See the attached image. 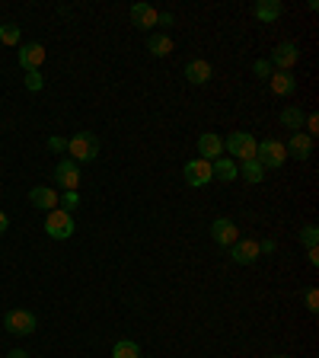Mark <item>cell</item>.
<instances>
[{"mask_svg":"<svg viewBox=\"0 0 319 358\" xmlns=\"http://www.w3.org/2000/svg\"><path fill=\"white\" fill-rule=\"evenodd\" d=\"M268 87H272V93L275 96H294L297 93V77L290 74V71H272V77H268Z\"/></svg>","mask_w":319,"mask_h":358,"instance_id":"cell-13","label":"cell"},{"mask_svg":"<svg viewBox=\"0 0 319 358\" xmlns=\"http://www.w3.org/2000/svg\"><path fill=\"white\" fill-rule=\"evenodd\" d=\"M239 237H243V234H239V227L230 217H217V221L211 224V240H214L217 246H227V250H230Z\"/></svg>","mask_w":319,"mask_h":358,"instance_id":"cell-9","label":"cell"},{"mask_svg":"<svg viewBox=\"0 0 319 358\" xmlns=\"http://www.w3.org/2000/svg\"><path fill=\"white\" fill-rule=\"evenodd\" d=\"M112 358H141V345L134 339H119L112 345Z\"/></svg>","mask_w":319,"mask_h":358,"instance_id":"cell-22","label":"cell"},{"mask_svg":"<svg viewBox=\"0 0 319 358\" xmlns=\"http://www.w3.org/2000/svg\"><path fill=\"white\" fill-rule=\"evenodd\" d=\"M300 243H304L306 250H313V246L319 243V227L316 224H306L304 231H300Z\"/></svg>","mask_w":319,"mask_h":358,"instance_id":"cell-25","label":"cell"},{"mask_svg":"<svg viewBox=\"0 0 319 358\" xmlns=\"http://www.w3.org/2000/svg\"><path fill=\"white\" fill-rule=\"evenodd\" d=\"M156 26H172V13H160V20H156Z\"/></svg>","mask_w":319,"mask_h":358,"instance_id":"cell-34","label":"cell"},{"mask_svg":"<svg viewBox=\"0 0 319 358\" xmlns=\"http://www.w3.org/2000/svg\"><path fill=\"white\" fill-rule=\"evenodd\" d=\"M45 64V45L29 42V45H20V67L22 71H38Z\"/></svg>","mask_w":319,"mask_h":358,"instance_id":"cell-14","label":"cell"},{"mask_svg":"<svg viewBox=\"0 0 319 358\" xmlns=\"http://www.w3.org/2000/svg\"><path fill=\"white\" fill-rule=\"evenodd\" d=\"M77 205H80V195H77V192H64V195H58V208H64V211H71V215H74Z\"/></svg>","mask_w":319,"mask_h":358,"instance_id":"cell-26","label":"cell"},{"mask_svg":"<svg viewBox=\"0 0 319 358\" xmlns=\"http://www.w3.org/2000/svg\"><path fill=\"white\" fill-rule=\"evenodd\" d=\"M48 150H54V154H61V150H67V141H64V138H58V134H54V138H48Z\"/></svg>","mask_w":319,"mask_h":358,"instance_id":"cell-31","label":"cell"},{"mask_svg":"<svg viewBox=\"0 0 319 358\" xmlns=\"http://www.w3.org/2000/svg\"><path fill=\"white\" fill-rule=\"evenodd\" d=\"M147 52L154 55V58H166V55L176 52V42H172V36H166V32H150Z\"/></svg>","mask_w":319,"mask_h":358,"instance_id":"cell-17","label":"cell"},{"mask_svg":"<svg viewBox=\"0 0 319 358\" xmlns=\"http://www.w3.org/2000/svg\"><path fill=\"white\" fill-rule=\"evenodd\" d=\"M306 122V112L300 109V106H284L281 109V125L290 128V131H300Z\"/></svg>","mask_w":319,"mask_h":358,"instance_id":"cell-21","label":"cell"},{"mask_svg":"<svg viewBox=\"0 0 319 358\" xmlns=\"http://www.w3.org/2000/svg\"><path fill=\"white\" fill-rule=\"evenodd\" d=\"M259 243H255V240H243L239 237L237 243L230 246V259L237 262V266H253L255 259H259Z\"/></svg>","mask_w":319,"mask_h":358,"instance_id":"cell-12","label":"cell"},{"mask_svg":"<svg viewBox=\"0 0 319 358\" xmlns=\"http://www.w3.org/2000/svg\"><path fill=\"white\" fill-rule=\"evenodd\" d=\"M255 160H259L262 170H278L288 160V150H284V141H275V138H265L255 148Z\"/></svg>","mask_w":319,"mask_h":358,"instance_id":"cell-4","label":"cell"},{"mask_svg":"<svg viewBox=\"0 0 319 358\" xmlns=\"http://www.w3.org/2000/svg\"><path fill=\"white\" fill-rule=\"evenodd\" d=\"M29 201H32V208H38V211H52V208H58V192L52 186H36L29 192Z\"/></svg>","mask_w":319,"mask_h":358,"instance_id":"cell-18","label":"cell"},{"mask_svg":"<svg viewBox=\"0 0 319 358\" xmlns=\"http://www.w3.org/2000/svg\"><path fill=\"white\" fill-rule=\"evenodd\" d=\"M182 74H186V80L192 83V87H205V83H211V77H214V67H211L205 58H192Z\"/></svg>","mask_w":319,"mask_h":358,"instance_id":"cell-10","label":"cell"},{"mask_svg":"<svg viewBox=\"0 0 319 358\" xmlns=\"http://www.w3.org/2000/svg\"><path fill=\"white\" fill-rule=\"evenodd\" d=\"M141 358H144V355H141Z\"/></svg>","mask_w":319,"mask_h":358,"instance_id":"cell-38","label":"cell"},{"mask_svg":"<svg viewBox=\"0 0 319 358\" xmlns=\"http://www.w3.org/2000/svg\"><path fill=\"white\" fill-rule=\"evenodd\" d=\"M20 29L22 26H16V22H3V26H0V42L3 45H20Z\"/></svg>","mask_w":319,"mask_h":358,"instance_id":"cell-24","label":"cell"},{"mask_svg":"<svg viewBox=\"0 0 319 358\" xmlns=\"http://www.w3.org/2000/svg\"><path fill=\"white\" fill-rule=\"evenodd\" d=\"M7 358H29V352H22V349H13V352H10Z\"/></svg>","mask_w":319,"mask_h":358,"instance_id":"cell-36","label":"cell"},{"mask_svg":"<svg viewBox=\"0 0 319 358\" xmlns=\"http://www.w3.org/2000/svg\"><path fill=\"white\" fill-rule=\"evenodd\" d=\"M281 0H259V3H255L253 7V16L259 22H275L278 16H281Z\"/></svg>","mask_w":319,"mask_h":358,"instance_id":"cell-20","label":"cell"},{"mask_svg":"<svg viewBox=\"0 0 319 358\" xmlns=\"http://www.w3.org/2000/svg\"><path fill=\"white\" fill-rule=\"evenodd\" d=\"M74 217H71V211L64 208H52L48 215H45V234L52 240H71L74 237Z\"/></svg>","mask_w":319,"mask_h":358,"instance_id":"cell-3","label":"cell"},{"mask_svg":"<svg viewBox=\"0 0 319 358\" xmlns=\"http://www.w3.org/2000/svg\"><path fill=\"white\" fill-rule=\"evenodd\" d=\"M198 154H201V160L214 164L217 157H223V138L214 131H201L198 134Z\"/></svg>","mask_w":319,"mask_h":358,"instance_id":"cell-11","label":"cell"},{"mask_svg":"<svg viewBox=\"0 0 319 358\" xmlns=\"http://www.w3.org/2000/svg\"><path fill=\"white\" fill-rule=\"evenodd\" d=\"M45 87V77L42 71H26V90H32V93H38V90Z\"/></svg>","mask_w":319,"mask_h":358,"instance_id":"cell-27","label":"cell"},{"mask_svg":"<svg viewBox=\"0 0 319 358\" xmlns=\"http://www.w3.org/2000/svg\"><path fill=\"white\" fill-rule=\"evenodd\" d=\"M67 150H71V160H74V164H89V160L99 157V138L83 128L74 138H67Z\"/></svg>","mask_w":319,"mask_h":358,"instance_id":"cell-1","label":"cell"},{"mask_svg":"<svg viewBox=\"0 0 319 358\" xmlns=\"http://www.w3.org/2000/svg\"><path fill=\"white\" fill-rule=\"evenodd\" d=\"M304 125H306V131H304V134H310V138H316V134H319V115H316V112H313V115H306V122H304Z\"/></svg>","mask_w":319,"mask_h":358,"instance_id":"cell-30","label":"cell"},{"mask_svg":"<svg viewBox=\"0 0 319 358\" xmlns=\"http://www.w3.org/2000/svg\"><path fill=\"white\" fill-rule=\"evenodd\" d=\"M306 256H310L313 266H319V246H313V250H306Z\"/></svg>","mask_w":319,"mask_h":358,"instance_id":"cell-35","label":"cell"},{"mask_svg":"<svg viewBox=\"0 0 319 358\" xmlns=\"http://www.w3.org/2000/svg\"><path fill=\"white\" fill-rule=\"evenodd\" d=\"M156 20H160V13H156L150 3H134V7H131V26H138V29L154 32Z\"/></svg>","mask_w":319,"mask_h":358,"instance_id":"cell-16","label":"cell"},{"mask_svg":"<svg viewBox=\"0 0 319 358\" xmlns=\"http://www.w3.org/2000/svg\"><path fill=\"white\" fill-rule=\"evenodd\" d=\"M284 150H288V157H294V160H310L313 154V138L304 131H294L290 134V141L284 144Z\"/></svg>","mask_w":319,"mask_h":358,"instance_id":"cell-15","label":"cell"},{"mask_svg":"<svg viewBox=\"0 0 319 358\" xmlns=\"http://www.w3.org/2000/svg\"><path fill=\"white\" fill-rule=\"evenodd\" d=\"M54 182H58L64 192H77V186H80V164H74L71 157L61 160V164L54 166Z\"/></svg>","mask_w":319,"mask_h":358,"instance_id":"cell-8","label":"cell"},{"mask_svg":"<svg viewBox=\"0 0 319 358\" xmlns=\"http://www.w3.org/2000/svg\"><path fill=\"white\" fill-rule=\"evenodd\" d=\"M255 148H259V141L249 131H230L223 138V150L230 154V160H253Z\"/></svg>","mask_w":319,"mask_h":358,"instance_id":"cell-2","label":"cell"},{"mask_svg":"<svg viewBox=\"0 0 319 358\" xmlns=\"http://www.w3.org/2000/svg\"><path fill=\"white\" fill-rule=\"evenodd\" d=\"M211 170H214V179H221V182H233L239 176L237 160H230V157H217L214 164H211Z\"/></svg>","mask_w":319,"mask_h":358,"instance_id":"cell-19","label":"cell"},{"mask_svg":"<svg viewBox=\"0 0 319 358\" xmlns=\"http://www.w3.org/2000/svg\"><path fill=\"white\" fill-rule=\"evenodd\" d=\"M10 231V217H7V211H0V234H7Z\"/></svg>","mask_w":319,"mask_h":358,"instance_id":"cell-33","label":"cell"},{"mask_svg":"<svg viewBox=\"0 0 319 358\" xmlns=\"http://www.w3.org/2000/svg\"><path fill=\"white\" fill-rule=\"evenodd\" d=\"M306 310L310 313L319 310V291L316 288H306Z\"/></svg>","mask_w":319,"mask_h":358,"instance_id":"cell-29","label":"cell"},{"mask_svg":"<svg viewBox=\"0 0 319 358\" xmlns=\"http://www.w3.org/2000/svg\"><path fill=\"white\" fill-rule=\"evenodd\" d=\"M182 173H186V182L192 189H205L208 182H214V170H211V164H208V160H201V157L188 160Z\"/></svg>","mask_w":319,"mask_h":358,"instance_id":"cell-6","label":"cell"},{"mask_svg":"<svg viewBox=\"0 0 319 358\" xmlns=\"http://www.w3.org/2000/svg\"><path fill=\"white\" fill-rule=\"evenodd\" d=\"M253 74H255V77H265V80H268V77H272V64H268L265 58H259V61L253 64Z\"/></svg>","mask_w":319,"mask_h":358,"instance_id":"cell-28","label":"cell"},{"mask_svg":"<svg viewBox=\"0 0 319 358\" xmlns=\"http://www.w3.org/2000/svg\"><path fill=\"white\" fill-rule=\"evenodd\" d=\"M239 173H243V179H246V182H253V186H255V182H262V179H265V170H262V166H259V160H255V157H253V160H243V166H239Z\"/></svg>","mask_w":319,"mask_h":358,"instance_id":"cell-23","label":"cell"},{"mask_svg":"<svg viewBox=\"0 0 319 358\" xmlns=\"http://www.w3.org/2000/svg\"><path fill=\"white\" fill-rule=\"evenodd\" d=\"M3 327L13 336H32L38 327V317L32 310H26V307H13V310L3 313Z\"/></svg>","mask_w":319,"mask_h":358,"instance_id":"cell-5","label":"cell"},{"mask_svg":"<svg viewBox=\"0 0 319 358\" xmlns=\"http://www.w3.org/2000/svg\"><path fill=\"white\" fill-rule=\"evenodd\" d=\"M259 253H262V256L275 253V240H262V243H259Z\"/></svg>","mask_w":319,"mask_h":358,"instance_id":"cell-32","label":"cell"},{"mask_svg":"<svg viewBox=\"0 0 319 358\" xmlns=\"http://www.w3.org/2000/svg\"><path fill=\"white\" fill-rule=\"evenodd\" d=\"M297 61H300L297 42H281V45H275V52H272L268 64H272V71H290Z\"/></svg>","mask_w":319,"mask_h":358,"instance_id":"cell-7","label":"cell"},{"mask_svg":"<svg viewBox=\"0 0 319 358\" xmlns=\"http://www.w3.org/2000/svg\"><path fill=\"white\" fill-rule=\"evenodd\" d=\"M275 358H288V355H275Z\"/></svg>","mask_w":319,"mask_h":358,"instance_id":"cell-37","label":"cell"}]
</instances>
